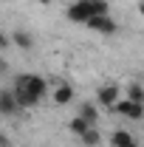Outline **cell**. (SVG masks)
Masks as SVG:
<instances>
[{
    "instance_id": "6da1fadb",
    "label": "cell",
    "mask_w": 144,
    "mask_h": 147,
    "mask_svg": "<svg viewBox=\"0 0 144 147\" xmlns=\"http://www.w3.org/2000/svg\"><path fill=\"white\" fill-rule=\"evenodd\" d=\"M11 93H14V99H17L20 110L23 108L28 110V108H37V105L48 96V85H45V79L37 76V74H20L17 79H14Z\"/></svg>"
},
{
    "instance_id": "7a4b0ae2",
    "label": "cell",
    "mask_w": 144,
    "mask_h": 147,
    "mask_svg": "<svg viewBox=\"0 0 144 147\" xmlns=\"http://www.w3.org/2000/svg\"><path fill=\"white\" fill-rule=\"evenodd\" d=\"M65 14H68L71 23H82L85 26V20L93 17V14H110V6H108V0H76V3L68 6Z\"/></svg>"
},
{
    "instance_id": "3957f363",
    "label": "cell",
    "mask_w": 144,
    "mask_h": 147,
    "mask_svg": "<svg viewBox=\"0 0 144 147\" xmlns=\"http://www.w3.org/2000/svg\"><path fill=\"white\" fill-rule=\"evenodd\" d=\"M85 28L96 31V34H116L119 31L116 20L110 17V14H93V17H88L85 20Z\"/></svg>"
},
{
    "instance_id": "277c9868",
    "label": "cell",
    "mask_w": 144,
    "mask_h": 147,
    "mask_svg": "<svg viewBox=\"0 0 144 147\" xmlns=\"http://www.w3.org/2000/svg\"><path fill=\"white\" fill-rule=\"evenodd\" d=\"M113 113H119V116H124V119H133V122H139V119H144V105H139V102H130V99H119L116 105H113Z\"/></svg>"
},
{
    "instance_id": "5b68a950",
    "label": "cell",
    "mask_w": 144,
    "mask_h": 147,
    "mask_svg": "<svg viewBox=\"0 0 144 147\" xmlns=\"http://www.w3.org/2000/svg\"><path fill=\"white\" fill-rule=\"evenodd\" d=\"M119 99H122V91H119L116 85H102V88L96 91V102H99L102 108H108V110L113 108Z\"/></svg>"
},
{
    "instance_id": "8992f818",
    "label": "cell",
    "mask_w": 144,
    "mask_h": 147,
    "mask_svg": "<svg viewBox=\"0 0 144 147\" xmlns=\"http://www.w3.org/2000/svg\"><path fill=\"white\" fill-rule=\"evenodd\" d=\"M51 102H54V105H71L73 102V85L59 82L54 91H51Z\"/></svg>"
},
{
    "instance_id": "52a82bcc",
    "label": "cell",
    "mask_w": 144,
    "mask_h": 147,
    "mask_svg": "<svg viewBox=\"0 0 144 147\" xmlns=\"http://www.w3.org/2000/svg\"><path fill=\"white\" fill-rule=\"evenodd\" d=\"M20 110L17 99H14V93L11 91H0V116H14Z\"/></svg>"
},
{
    "instance_id": "ba28073f",
    "label": "cell",
    "mask_w": 144,
    "mask_h": 147,
    "mask_svg": "<svg viewBox=\"0 0 144 147\" xmlns=\"http://www.w3.org/2000/svg\"><path fill=\"white\" fill-rule=\"evenodd\" d=\"M11 42L17 45L20 51H31V48H34V37L28 34L26 28H14V34H11Z\"/></svg>"
},
{
    "instance_id": "9c48e42d",
    "label": "cell",
    "mask_w": 144,
    "mask_h": 147,
    "mask_svg": "<svg viewBox=\"0 0 144 147\" xmlns=\"http://www.w3.org/2000/svg\"><path fill=\"white\" fill-rule=\"evenodd\" d=\"M79 142H82L85 147H99V144H102V133H99V127H96V125L88 127L82 136H79Z\"/></svg>"
},
{
    "instance_id": "30bf717a",
    "label": "cell",
    "mask_w": 144,
    "mask_h": 147,
    "mask_svg": "<svg viewBox=\"0 0 144 147\" xmlns=\"http://www.w3.org/2000/svg\"><path fill=\"white\" fill-rule=\"evenodd\" d=\"M124 99L144 105V85H141V82H130V85L124 88Z\"/></svg>"
},
{
    "instance_id": "8fae6325",
    "label": "cell",
    "mask_w": 144,
    "mask_h": 147,
    "mask_svg": "<svg viewBox=\"0 0 144 147\" xmlns=\"http://www.w3.org/2000/svg\"><path fill=\"white\" fill-rule=\"evenodd\" d=\"M130 142H136V136H130V130H113L108 139L110 147H122V144H130Z\"/></svg>"
},
{
    "instance_id": "7c38bea8",
    "label": "cell",
    "mask_w": 144,
    "mask_h": 147,
    "mask_svg": "<svg viewBox=\"0 0 144 147\" xmlns=\"http://www.w3.org/2000/svg\"><path fill=\"white\" fill-rule=\"evenodd\" d=\"M79 116H82L85 122H90V125L99 122V110H96V105H90V102H85V105L79 108Z\"/></svg>"
},
{
    "instance_id": "4fadbf2b",
    "label": "cell",
    "mask_w": 144,
    "mask_h": 147,
    "mask_svg": "<svg viewBox=\"0 0 144 147\" xmlns=\"http://www.w3.org/2000/svg\"><path fill=\"white\" fill-rule=\"evenodd\" d=\"M88 127H93V125H90V122H85L82 116H73L71 122H68V130H71L73 136H82V133H85Z\"/></svg>"
},
{
    "instance_id": "5bb4252c",
    "label": "cell",
    "mask_w": 144,
    "mask_h": 147,
    "mask_svg": "<svg viewBox=\"0 0 144 147\" xmlns=\"http://www.w3.org/2000/svg\"><path fill=\"white\" fill-rule=\"evenodd\" d=\"M6 45H9V37H6V34H3V31H0V51H3Z\"/></svg>"
},
{
    "instance_id": "9a60e30c",
    "label": "cell",
    "mask_w": 144,
    "mask_h": 147,
    "mask_svg": "<svg viewBox=\"0 0 144 147\" xmlns=\"http://www.w3.org/2000/svg\"><path fill=\"white\" fill-rule=\"evenodd\" d=\"M0 147H9V139H6V133L0 130Z\"/></svg>"
},
{
    "instance_id": "2e32d148",
    "label": "cell",
    "mask_w": 144,
    "mask_h": 147,
    "mask_svg": "<svg viewBox=\"0 0 144 147\" xmlns=\"http://www.w3.org/2000/svg\"><path fill=\"white\" fill-rule=\"evenodd\" d=\"M6 68H9V65H6V59H3V57H0V76H3V74H6Z\"/></svg>"
},
{
    "instance_id": "e0dca14e",
    "label": "cell",
    "mask_w": 144,
    "mask_h": 147,
    "mask_svg": "<svg viewBox=\"0 0 144 147\" xmlns=\"http://www.w3.org/2000/svg\"><path fill=\"white\" fill-rule=\"evenodd\" d=\"M139 14H141V17H144V0H141V3H139Z\"/></svg>"
},
{
    "instance_id": "ac0fdd59",
    "label": "cell",
    "mask_w": 144,
    "mask_h": 147,
    "mask_svg": "<svg viewBox=\"0 0 144 147\" xmlns=\"http://www.w3.org/2000/svg\"><path fill=\"white\" fill-rule=\"evenodd\" d=\"M122 147H139V142H130V144H122Z\"/></svg>"
}]
</instances>
